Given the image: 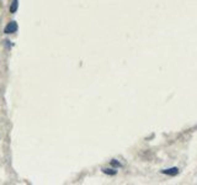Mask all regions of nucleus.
<instances>
[{"mask_svg":"<svg viewBox=\"0 0 197 185\" xmlns=\"http://www.w3.org/2000/svg\"><path fill=\"white\" fill-rule=\"evenodd\" d=\"M17 31V24L15 22V21H10L6 26H5V28H4V32L5 33H15Z\"/></svg>","mask_w":197,"mask_h":185,"instance_id":"f257e3e1","label":"nucleus"},{"mask_svg":"<svg viewBox=\"0 0 197 185\" xmlns=\"http://www.w3.org/2000/svg\"><path fill=\"white\" fill-rule=\"evenodd\" d=\"M161 173H163V174H168V175H171V177H174V175H178V174H179V169H178V168L163 169V170H161Z\"/></svg>","mask_w":197,"mask_h":185,"instance_id":"f03ea898","label":"nucleus"},{"mask_svg":"<svg viewBox=\"0 0 197 185\" xmlns=\"http://www.w3.org/2000/svg\"><path fill=\"white\" fill-rule=\"evenodd\" d=\"M19 9V0H12L11 1V5H10V12L11 14H15Z\"/></svg>","mask_w":197,"mask_h":185,"instance_id":"7ed1b4c3","label":"nucleus"},{"mask_svg":"<svg viewBox=\"0 0 197 185\" xmlns=\"http://www.w3.org/2000/svg\"><path fill=\"white\" fill-rule=\"evenodd\" d=\"M102 172H103L105 174H108V175H115V174L117 173L115 169H102Z\"/></svg>","mask_w":197,"mask_h":185,"instance_id":"20e7f679","label":"nucleus"},{"mask_svg":"<svg viewBox=\"0 0 197 185\" xmlns=\"http://www.w3.org/2000/svg\"><path fill=\"white\" fill-rule=\"evenodd\" d=\"M111 164H112L113 167H117V168H118V167H121V163H119V162H117L116 159H112V161H111Z\"/></svg>","mask_w":197,"mask_h":185,"instance_id":"39448f33","label":"nucleus"}]
</instances>
